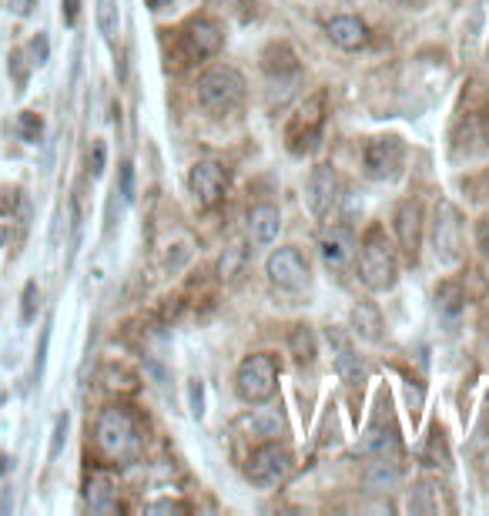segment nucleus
Segmentation results:
<instances>
[{"label": "nucleus", "instance_id": "obj_1", "mask_svg": "<svg viewBox=\"0 0 489 516\" xmlns=\"http://www.w3.org/2000/svg\"><path fill=\"white\" fill-rule=\"evenodd\" d=\"M98 449L111 463H131L141 456V429L128 406H108L94 426Z\"/></svg>", "mask_w": 489, "mask_h": 516}, {"label": "nucleus", "instance_id": "obj_2", "mask_svg": "<svg viewBox=\"0 0 489 516\" xmlns=\"http://www.w3.org/2000/svg\"><path fill=\"white\" fill-rule=\"evenodd\" d=\"M359 279L369 292H389L399 279V258L396 248L389 245L386 232L372 225L359 242Z\"/></svg>", "mask_w": 489, "mask_h": 516}, {"label": "nucleus", "instance_id": "obj_3", "mask_svg": "<svg viewBox=\"0 0 489 516\" xmlns=\"http://www.w3.org/2000/svg\"><path fill=\"white\" fill-rule=\"evenodd\" d=\"M195 94L201 111L212 114V118H225V114L238 111V104L245 101V78L232 64H218V68H208L201 74Z\"/></svg>", "mask_w": 489, "mask_h": 516}, {"label": "nucleus", "instance_id": "obj_4", "mask_svg": "<svg viewBox=\"0 0 489 516\" xmlns=\"http://www.w3.org/2000/svg\"><path fill=\"white\" fill-rule=\"evenodd\" d=\"M235 393L248 406H262L278 393V362L272 352H252L235 372Z\"/></svg>", "mask_w": 489, "mask_h": 516}, {"label": "nucleus", "instance_id": "obj_5", "mask_svg": "<svg viewBox=\"0 0 489 516\" xmlns=\"http://www.w3.org/2000/svg\"><path fill=\"white\" fill-rule=\"evenodd\" d=\"M322 124H325V91H315L312 98H305L299 104V111L292 114L289 128H285V141H289L295 155H305V151L319 145Z\"/></svg>", "mask_w": 489, "mask_h": 516}, {"label": "nucleus", "instance_id": "obj_6", "mask_svg": "<svg viewBox=\"0 0 489 516\" xmlns=\"http://www.w3.org/2000/svg\"><path fill=\"white\" fill-rule=\"evenodd\" d=\"M292 470H295V460H292L289 449L278 446V443H265L248 456L245 476L255 486H262V490H272V486H282L285 480H289Z\"/></svg>", "mask_w": 489, "mask_h": 516}, {"label": "nucleus", "instance_id": "obj_7", "mask_svg": "<svg viewBox=\"0 0 489 516\" xmlns=\"http://www.w3.org/2000/svg\"><path fill=\"white\" fill-rule=\"evenodd\" d=\"M265 275L275 289H282L289 295H299V292L309 289V262H305V255L295 245L275 248L265 262Z\"/></svg>", "mask_w": 489, "mask_h": 516}, {"label": "nucleus", "instance_id": "obj_8", "mask_svg": "<svg viewBox=\"0 0 489 516\" xmlns=\"http://www.w3.org/2000/svg\"><path fill=\"white\" fill-rule=\"evenodd\" d=\"M433 258L439 265H456L463 258V218L453 202H439L433 215Z\"/></svg>", "mask_w": 489, "mask_h": 516}, {"label": "nucleus", "instance_id": "obj_9", "mask_svg": "<svg viewBox=\"0 0 489 516\" xmlns=\"http://www.w3.org/2000/svg\"><path fill=\"white\" fill-rule=\"evenodd\" d=\"M188 188H191L195 205L201 212H208V208L222 205V198L228 191V168L215 158H201L188 171Z\"/></svg>", "mask_w": 489, "mask_h": 516}, {"label": "nucleus", "instance_id": "obj_10", "mask_svg": "<svg viewBox=\"0 0 489 516\" xmlns=\"http://www.w3.org/2000/svg\"><path fill=\"white\" fill-rule=\"evenodd\" d=\"M402 161H406V145L396 135H382L369 138L366 148H362V171L372 181H392L399 178Z\"/></svg>", "mask_w": 489, "mask_h": 516}, {"label": "nucleus", "instance_id": "obj_11", "mask_svg": "<svg viewBox=\"0 0 489 516\" xmlns=\"http://www.w3.org/2000/svg\"><path fill=\"white\" fill-rule=\"evenodd\" d=\"M319 255L329 272H349L359 255V238L349 225H329L319 238Z\"/></svg>", "mask_w": 489, "mask_h": 516}, {"label": "nucleus", "instance_id": "obj_12", "mask_svg": "<svg viewBox=\"0 0 489 516\" xmlns=\"http://www.w3.org/2000/svg\"><path fill=\"white\" fill-rule=\"evenodd\" d=\"M305 198H309V208L315 218H332L335 208L342 202V178L339 171L332 165H315L312 175H309V191H305Z\"/></svg>", "mask_w": 489, "mask_h": 516}, {"label": "nucleus", "instance_id": "obj_13", "mask_svg": "<svg viewBox=\"0 0 489 516\" xmlns=\"http://www.w3.org/2000/svg\"><path fill=\"white\" fill-rule=\"evenodd\" d=\"M185 51L188 57H212L222 51L225 44V31L222 24L212 21V17H195L188 27H185Z\"/></svg>", "mask_w": 489, "mask_h": 516}, {"label": "nucleus", "instance_id": "obj_14", "mask_svg": "<svg viewBox=\"0 0 489 516\" xmlns=\"http://www.w3.org/2000/svg\"><path fill=\"white\" fill-rule=\"evenodd\" d=\"M396 235H399V245L412 262L419 255V245H423V205L416 198H406L399 208H396Z\"/></svg>", "mask_w": 489, "mask_h": 516}, {"label": "nucleus", "instance_id": "obj_15", "mask_svg": "<svg viewBox=\"0 0 489 516\" xmlns=\"http://www.w3.org/2000/svg\"><path fill=\"white\" fill-rule=\"evenodd\" d=\"M278 228H282V212H278L275 205H268V202L255 205L252 212L245 215V235L255 248L272 245L278 238Z\"/></svg>", "mask_w": 489, "mask_h": 516}, {"label": "nucleus", "instance_id": "obj_16", "mask_svg": "<svg viewBox=\"0 0 489 516\" xmlns=\"http://www.w3.org/2000/svg\"><path fill=\"white\" fill-rule=\"evenodd\" d=\"M325 31H329V41L335 47H342V51H362V47L369 44L366 21H359V17H352V14L332 17V21L325 24Z\"/></svg>", "mask_w": 489, "mask_h": 516}, {"label": "nucleus", "instance_id": "obj_17", "mask_svg": "<svg viewBox=\"0 0 489 516\" xmlns=\"http://www.w3.org/2000/svg\"><path fill=\"white\" fill-rule=\"evenodd\" d=\"M329 342L335 349V369H339V376L349 382V386H359L362 376H366V366H362V359L356 356L352 342L345 339L339 329H329Z\"/></svg>", "mask_w": 489, "mask_h": 516}, {"label": "nucleus", "instance_id": "obj_18", "mask_svg": "<svg viewBox=\"0 0 489 516\" xmlns=\"http://www.w3.org/2000/svg\"><path fill=\"white\" fill-rule=\"evenodd\" d=\"M399 480H402V473H399L396 456H376V460L369 463V470H366V486H369V490H376V493L396 490Z\"/></svg>", "mask_w": 489, "mask_h": 516}, {"label": "nucleus", "instance_id": "obj_19", "mask_svg": "<svg viewBox=\"0 0 489 516\" xmlns=\"http://www.w3.org/2000/svg\"><path fill=\"white\" fill-rule=\"evenodd\" d=\"M352 329H356L366 342H379L382 339V315L376 305L359 302L356 309H352Z\"/></svg>", "mask_w": 489, "mask_h": 516}, {"label": "nucleus", "instance_id": "obj_20", "mask_svg": "<svg viewBox=\"0 0 489 516\" xmlns=\"http://www.w3.org/2000/svg\"><path fill=\"white\" fill-rule=\"evenodd\" d=\"M84 500H88V506L94 513H104V510H111L114 506V486L111 480L104 473H94L88 486H84Z\"/></svg>", "mask_w": 489, "mask_h": 516}, {"label": "nucleus", "instance_id": "obj_21", "mask_svg": "<svg viewBox=\"0 0 489 516\" xmlns=\"http://www.w3.org/2000/svg\"><path fill=\"white\" fill-rule=\"evenodd\" d=\"M98 31L104 34V41L114 44V37H118V31H121L118 0H98Z\"/></svg>", "mask_w": 489, "mask_h": 516}, {"label": "nucleus", "instance_id": "obj_22", "mask_svg": "<svg viewBox=\"0 0 489 516\" xmlns=\"http://www.w3.org/2000/svg\"><path fill=\"white\" fill-rule=\"evenodd\" d=\"M292 352H295V359L299 362H312L315 359V349H312V336H309V329H295L292 332Z\"/></svg>", "mask_w": 489, "mask_h": 516}, {"label": "nucleus", "instance_id": "obj_23", "mask_svg": "<svg viewBox=\"0 0 489 516\" xmlns=\"http://www.w3.org/2000/svg\"><path fill=\"white\" fill-rule=\"evenodd\" d=\"M17 128H21L24 141H37V138H41V131H44V121L37 118L34 111H24L21 114V124H17Z\"/></svg>", "mask_w": 489, "mask_h": 516}, {"label": "nucleus", "instance_id": "obj_24", "mask_svg": "<svg viewBox=\"0 0 489 516\" xmlns=\"http://www.w3.org/2000/svg\"><path fill=\"white\" fill-rule=\"evenodd\" d=\"M104 161H108V148H104V141H94L91 145V175L94 178H101Z\"/></svg>", "mask_w": 489, "mask_h": 516}, {"label": "nucleus", "instance_id": "obj_25", "mask_svg": "<svg viewBox=\"0 0 489 516\" xmlns=\"http://www.w3.org/2000/svg\"><path fill=\"white\" fill-rule=\"evenodd\" d=\"M476 245L479 252H483V258H489V215H483L476 222Z\"/></svg>", "mask_w": 489, "mask_h": 516}, {"label": "nucleus", "instance_id": "obj_26", "mask_svg": "<svg viewBox=\"0 0 489 516\" xmlns=\"http://www.w3.org/2000/svg\"><path fill=\"white\" fill-rule=\"evenodd\" d=\"M34 309H37V285H34V282H27V292H24V309H21L24 322H31V319H34Z\"/></svg>", "mask_w": 489, "mask_h": 516}, {"label": "nucleus", "instance_id": "obj_27", "mask_svg": "<svg viewBox=\"0 0 489 516\" xmlns=\"http://www.w3.org/2000/svg\"><path fill=\"white\" fill-rule=\"evenodd\" d=\"M121 198H124V202H131V198H134V171H131V165H121Z\"/></svg>", "mask_w": 489, "mask_h": 516}, {"label": "nucleus", "instance_id": "obj_28", "mask_svg": "<svg viewBox=\"0 0 489 516\" xmlns=\"http://www.w3.org/2000/svg\"><path fill=\"white\" fill-rule=\"evenodd\" d=\"M64 439H67V416H57V429H54V446H51V460H54L57 453H61Z\"/></svg>", "mask_w": 489, "mask_h": 516}, {"label": "nucleus", "instance_id": "obj_29", "mask_svg": "<svg viewBox=\"0 0 489 516\" xmlns=\"http://www.w3.org/2000/svg\"><path fill=\"white\" fill-rule=\"evenodd\" d=\"M31 51H34V64H44V61H47V37H44V34L34 37Z\"/></svg>", "mask_w": 489, "mask_h": 516}, {"label": "nucleus", "instance_id": "obj_30", "mask_svg": "<svg viewBox=\"0 0 489 516\" xmlns=\"http://www.w3.org/2000/svg\"><path fill=\"white\" fill-rule=\"evenodd\" d=\"M181 510H188V506L171 503V500H161V503H151L148 506V513H181Z\"/></svg>", "mask_w": 489, "mask_h": 516}, {"label": "nucleus", "instance_id": "obj_31", "mask_svg": "<svg viewBox=\"0 0 489 516\" xmlns=\"http://www.w3.org/2000/svg\"><path fill=\"white\" fill-rule=\"evenodd\" d=\"M78 4H81V0H64V21L67 24L78 21Z\"/></svg>", "mask_w": 489, "mask_h": 516}, {"label": "nucleus", "instance_id": "obj_32", "mask_svg": "<svg viewBox=\"0 0 489 516\" xmlns=\"http://www.w3.org/2000/svg\"><path fill=\"white\" fill-rule=\"evenodd\" d=\"M11 11L14 14H27V11H31V0H11Z\"/></svg>", "mask_w": 489, "mask_h": 516}, {"label": "nucleus", "instance_id": "obj_33", "mask_svg": "<svg viewBox=\"0 0 489 516\" xmlns=\"http://www.w3.org/2000/svg\"><path fill=\"white\" fill-rule=\"evenodd\" d=\"M7 470H11V460H7V456L0 453V473H7Z\"/></svg>", "mask_w": 489, "mask_h": 516}, {"label": "nucleus", "instance_id": "obj_34", "mask_svg": "<svg viewBox=\"0 0 489 516\" xmlns=\"http://www.w3.org/2000/svg\"><path fill=\"white\" fill-rule=\"evenodd\" d=\"M392 4H412V0H392Z\"/></svg>", "mask_w": 489, "mask_h": 516}, {"label": "nucleus", "instance_id": "obj_35", "mask_svg": "<svg viewBox=\"0 0 489 516\" xmlns=\"http://www.w3.org/2000/svg\"><path fill=\"white\" fill-rule=\"evenodd\" d=\"M0 245H4V232H0Z\"/></svg>", "mask_w": 489, "mask_h": 516}]
</instances>
